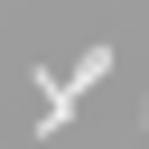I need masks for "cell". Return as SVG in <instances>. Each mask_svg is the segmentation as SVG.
Here are the masks:
<instances>
[{"label": "cell", "instance_id": "obj_1", "mask_svg": "<svg viewBox=\"0 0 149 149\" xmlns=\"http://www.w3.org/2000/svg\"><path fill=\"white\" fill-rule=\"evenodd\" d=\"M102 74H112V47H84V56H74V74H56V93H65V102H84Z\"/></svg>", "mask_w": 149, "mask_h": 149}, {"label": "cell", "instance_id": "obj_2", "mask_svg": "<svg viewBox=\"0 0 149 149\" xmlns=\"http://www.w3.org/2000/svg\"><path fill=\"white\" fill-rule=\"evenodd\" d=\"M140 121H149V102H140Z\"/></svg>", "mask_w": 149, "mask_h": 149}]
</instances>
